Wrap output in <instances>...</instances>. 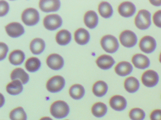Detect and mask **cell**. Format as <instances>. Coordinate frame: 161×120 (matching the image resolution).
Listing matches in <instances>:
<instances>
[{
	"label": "cell",
	"mask_w": 161,
	"mask_h": 120,
	"mask_svg": "<svg viewBox=\"0 0 161 120\" xmlns=\"http://www.w3.org/2000/svg\"><path fill=\"white\" fill-rule=\"evenodd\" d=\"M69 111L68 105L64 101H55L51 106V113L57 119H62L66 117L68 115Z\"/></svg>",
	"instance_id": "cell-1"
},
{
	"label": "cell",
	"mask_w": 161,
	"mask_h": 120,
	"mask_svg": "<svg viewBox=\"0 0 161 120\" xmlns=\"http://www.w3.org/2000/svg\"><path fill=\"white\" fill-rule=\"evenodd\" d=\"M135 23L136 26L140 30L148 29L151 23L150 13L145 9L140 10L135 17Z\"/></svg>",
	"instance_id": "cell-2"
},
{
	"label": "cell",
	"mask_w": 161,
	"mask_h": 120,
	"mask_svg": "<svg viewBox=\"0 0 161 120\" xmlns=\"http://www.w3.org/2000/svg\"><path fill=\"white\" fill-rule=\"evenodd\" d=\"M101 45L103 50L109 53H114L119 48L117 39L111 35L104 36L101 39Z\"/></svg>",
	"instance_id": "cell-3"
},
{
	"label": "cell",
	"mask_w": 161,
	"mask_h": 120,
	"mask_svg": "<svg viewBox=\"0 0 161 120\" xmlns=\"http://www.w3.org/2000/svg\"><path fill=\"white\" fill-rule=\"evenodd\" d=\"M21 19L26 25L33 26L39 22V13L35 8H27L22 12Z\"/></svg>",
	"instance_id": "cell-4"
},
{
	"label": "cell",
	"mask_w": 161,
	"mask_h": 120,
	"mask_svg": "<svg viewBox=\"0 0 161 120\" xmlns=\"http://www.w3.org/2000/svg\"><path fill=\"white\" fill-rule=\"evenodd\" d=\"M64 79L61 76H55L49 79L47 83V89L52 93L60 92L64 87Z\"/></svg>",
	"instance_id": "cell-5"
},
{
	"label": "cell",
	"mask_w": 161,
	"mask_h": 120,
	"mask_svg": "<svg viewBox=\"0 0 161 120\" xmlns=\"http://www.w3.org/2000/svg\"><path fill=\"white\" fill-rule=\"evenodd\" d=\"M43 22L46 29L53 31L62 25L63 20L61 17L57 14H50L44 18Z\"/></svg>",
	"instance_id": "cell-6"
},
{
	"label": "cell",
	"mask_w": 161,
	"mask_h": 120,
	"mask_svg": "<svg viewBox=\"0 0 161 120\" xmlns=\"http://www.w3.org/2000/svg\"><path fill=\"white\" fill-rule=\"evenodd\" d=\"M119 40L123 46L130 48L134 47L137 43V37L132 31L125 30L119 35Z\"/></svg>",
	"instance_id": "cell-7"
},
{
	"label": "cell",
	"mask_w": 161,
	"mask_h": 120,
	"mask_svg": "<svg viewBox=\"0 0 161 120\" xmlns=\"http://www.w3.org/2000/svg\"><path fill=\"white\" fill-rule=\"evenodd\" d=\"M141 80L143 84L147 87H154L159 81V76L154 70H147L142 75Z\"/></svg>",
	"instance_id": "cell-8"
},
{
	"label": "cell",
	"mask_w": 161,
	"mask_h": 120,
	"mask_svg": "<svg viewBox=\"0 0 161 120\" xmlns=\"http://www.w3.org/2000/svg\"><path fill=\"white\" fill-rule=\"evenodd\" d=\"M139 48L143 52L147 53L152 52L156 47V41L152 37L146 36L141 38L139 42Z\"/></svg>",
	"instance_id": "cell-9"
},
{
	"label": "cell",
	"mask_w": 161,
	"mask_h": 120,
	"mask_svg": "<svg viewBox=\"0 0 161 120\" xmlns=\"http://www.w3.org/2000/svg\"><path fill=\"white\" fill-rule=\"evenodd\" d=\"M60 6L61 2L58 0H41L39 3L40 9L45 12L57 11Z\"/></svg>",
	"instance_id": "cell-10"
},
{
	"label": "cell",
	"mask_w": 161,
	"mask_h": 120,
	"mask_svg": "<svg viewBox=\"0 0 161 120\" xmlns=\"http://www.w3.org/2000/svg\"><path fill=\"white\" fill-rule=\"evenodd\" d=\"M5 30L9 36L17 38L22 35L25 32L24 27L19 22H13L5 26Z\"/></svg>",
	"instance_id": "cell-11"
},
{
	"label": "cell",
	"mask_w": 161,
	"mask_h": 120,
	"mask_svg": "<svg viewBox=\"0 0 161 120\" xmlns=\"http://www.w3.org/2000/svg\"><path fill=\"white\" fill-rule=\"evenodd\" d=\"M48 66L53 70L61 69L64 65V60L61 55L56 53L50 54L47 59Z\"/></svg>",
	"instance_id": "cell-12"
},
{
	"label": "cell",
	"mask_w": 161,
	"mask_h": 120,
	"mask_svg": "<svg viewBox=\"0 0 161 120\" xmlns=\"http://www.w3.org/2000/svg\"><path fill=\"white\" fill-rule=\"evenodd\" d=\"M136 8L133 3L125 2L121 3L118 7V12L122 17L129 18L131 17L135 13Z\"/></svg>",
	"instance_id": "cell-13"
},
{
	"label": "cell",
	"mask_w": 161,
	"mask_h": 120,
	"mask_svg": "<svg viewBox=\"0 0 161 120\" xmlns=\"http://www.w3.org/2000/svg\"><path fill=\"white\" fill-rule=\"evenodd\" d=\"M109 103L113 109L118 111H121L125 109L127 105V100L125 98L118 95L112 97Z\"/></svg>",
	"instance_id": "cell-14"
},
{
	"label": "cell",
	"mask_w": 161,
	"mask_h": 120,
	"mask_svg": "<svg viewBox=\"0 0 161 120\" xmlns=\"http://www.w3.org/2000/svg\"><path fill=\"white\" fill-rule=\"evenodd\" d=\"M132 62L136 68L145 69L150 65V60L147 56L141 53H137L133 56Z\"/></svg>",
	"instance_id": "cell-15"
},
{
	"label": "cell",
	"mask_w": 161,
	"mask_h": 120,
	"mask_svg": "<svg viewBox=\"0 0 161 120\" xmlns=\"http://www.w3.org/2000/svg\"><path fill=\"white\" fill-rule=\"evenodd\" d=\"M97 65L103 69H108L112 68L115 61L112 56L106 54L101 55L96 61Z\"/></svg>",
	"instance_id": "cell-16"
},
{
	"label": "cell",
	"mask_w": 161,
	"mask_h": 120,
	"mask_svg": "<svg viewBox=\"0 0 161 120\" xmlns=\"http://www.w3.org/2000/svg\"><path fill=\"white\" fill-rule=\"evenodd\" d=\"M84 21L88 28L93 29L97 25L98 17L96 12L93 10H89L85 14Z\"/></svg>",
	"instance_id": "cell-17"
},
{
	"label": "cell",
	"mask_w": 161,
	"mask_h": 120,
	"mask_svg": "<svg viewBox=\"0 0 161 120\" xmlns=\"http://www.w3.org/2000/svg\"><path fill=\"white\" fill-rule=\"evenodd\" d=\"M76 42L81 45L86 44L90 39V34L88 31L84 28H80L76 30L74 33Z\"/></svg>",
	"instance_id": "cell-18"
},
{
	"label": "cell",
	"mask_w": 161,
	"mask_h": 120,
	"mask_svg": "<svg viewBox=\"0 0 161 120\" xmlns=\"http://www.w3.org/2000/svg\"><path fill=\"white\" fill-rule=\"evenodd\" d=\"M133 67L130 62L126 61L119 63L115 68V71L120 76H126L132 71Z\"/></svg>",
	"instance_id": "cell-19"
},
{
	"label": "cell",
	"mask_w": 161,
	"mask_h": 120,
	"mask_svg": "<svg viewBox=\"0 0 161 120\" xmlns=\"http://www.w3.org/2000/svg\"><path fill=\"white\" fill-rule=\"evenodd\" d=\"M11 79L14 81L19 80L23 84H26L29 81V75L21 68H16L12 71L11 74Z\"/></svg>",
	"instance_id": "cell-20"
},
{
	"label": "cell",
	"mask_w": 161,
	"mask_h": 120,
	"mask_svg": "<svg viewBox=\"0 0 161 120\" xmlns=\"http://www.w3.org/2000/svg\"><path fill=\"white\" fill-rule=\"evenodd\" d=\"M46 47L45 41L42 38H36L31 42L30 49L34 54H40L44 51Z\"/></svg>",
	"instance_id": "cell-21"
},
{
	"label": "cell",
	"mask_w": 161,
	"mask_h": 120,
	"mask_svg": "<svg viewBox=\"0 0 161 120\" xmlns=\"http://www.w3.org/2000/svg\"><path fill=\"white\" fill-rule=\"evenodd\" d=\"M6 91L8 93L13 95L19 94L23 91L22 82L19 80L13 81L6 86Z\"/></svg>",
	"instance_id": "cell-22"
},
{
	"label": "cell",
	"mask_w": 161,
	"mask_h": 120,
	"mask_svg": "<svg viewBox=\"0 0 161 120\" xmlns=\"http://www.w3.org/2000/svg\"><path fill=\"white\" fill-rule=\"evenodd\" d=\"M25 57V53L23 51L20 50H15L10 53L9 60L12 64L18 65L23 62Z\"/></svg>",
	"instance_id": "cell-23"
},
{
	"label": "cell",
	"mask_w": 161,
	"mask_h": 120,
	"mask_svg": "<svg viewBox=\"0 0 161 120\" xmlns=\"http://www.w3.org/2000/svg\"><path fill=\"white\" fill-rule=\"evenodd\" d=\"M139 81L134 77H129L124 82V87L126 91L131 93L137 91L139 89Z\"/></svg>",
	"instance_id": "cell-24"
},
{
	"label": "cell",
	"mask_w": 161,
	"mask_h": 120,
	"mask_svg": "<svg viewBox=\"0 0 161 120\" xmlns=\"http://www.w3.org/2000/svg\"><path fill=\"white\" fill-rule=\"evenodd\" d=\"M71 39V34L67 30H61L56 34V42L59 45L62 46L67 45L70 42Z\"/></svg>",
	"instance_id": "cell-25"
},
{
	"label": "cell",
	"mask_w": 161,
	"mask_h": 120,
	"mask_svg": "<svg viewBox=\"0 0 161 120\" xmlns=\"http://www.w3.org/2000/svg\"><path fill=\"white\" fill-rule=\"evenodd\" d=\"M107 90L108 85L106 82L103 81H98L93 85V93L98 97L103 96L107 92Z\"/></svg>",
	"instance_id": "cell-26"
},
{
	"label": "cell",
	"mask_w": 161,
	"mask_h": 120,
	"mask_svg": "<svg viewBox=\"0 0 161 120\" xmlns=\"http://www.w3.org/2000/svg\"><path fill=\"white\" fill-rule=\"evenodd\" d=\"M98 11L102 17L108 18L113 15V8L108 2H103L99 5Z\"/></svg>",
	"instance_id": "cell-27"
},
{
	"label": "cell",
	"mask_w": 161,
	"mask_h": 120,
	"mask_svg": "<svg viewBox=\"0 0 161 120\" xmlns=\"http://www.w3.org/2000/svg\"><path fill=\"white\" fill-rule=\"evenodd\" d=\"M85 92V91L83 86L79 84H74L69 90V95L75 99L81 98L84 95Z\"/></svg>",
	"instance_id": "cell-28"
},
{
	"label": "cell",
	"mask_w": 161,
	"mask_h": 120,
	"mask_svg": "<svg viewBox=\"0 0 161 120\" xmlns=\"http://www.w3.org/2000/svg\"><path fill=\"white\" fill-rule=\"evenodd\" d=\"M91 111L94 116L100 118L106 114L107 112V107L105 104L102 102H97L93 105Z\"/></svg>",
	"instance_id": "cell-29"
},
{
	"label": "cell",
	"mask_w": 161,
	"mask_h": 120,
	"mask_svg": "<svg viewBox=\"0 0 161 120\" xmlns=\"http://www.w3.org/2000/svg\"><path fill=\"white\" fill-rule=\"evenodd\" d=\"M41 62L36 57H31L29 58L25 63V67L28 71L31 72H36L40 68Z\"/></svg>",
	"instance_id": "cell-30"
},
{
	"label": "cell",
	"mask_w": 161,
	"mask_h": 120,
	"mask_svg": "<svg viewBox=\"0 0 161 120\" xmlns=\"http://www.w3.org/2000/svg\"><path fill=\"white\" fill-rule=\"evenodd\" d=\"M11 120H27L26 112L22 107H18L12 111L10 113Z\"/></svg>",
	"instance_id": "cell-31"
},
{
	"label": "cell",
	"mask_w": 161,
	"mask_h": 120,
	"mask_svg": "<svg viewBox=\"0 0 161 120\" xmlns=\"http://www.w3.org/2000/svg\"><path fill=\"white\" fill-rule=\"evenodd\" d=\"M129 116L132 120H143L146 117V113L142 109L135 108L130 111Z\"/></svg>",
	"instance_id": "cell-32"
},
{
	"label": "cell",
	"mask_w": 161,
	"mask_h": 120,
	"mask_svg": "<svg viewBox=\"0 0 161 120\" xmlns=\"http://www.w3.org/2000/svg\"><path fill=\"white\" fill-rule=\"evenodd\" d=\"M153 21L156 26L161 28V10H158L154 13Z\"/></svg>",
	"instance_id": "cell-33"
},
{
	"label": "cell",
	"mask_w": 161,
	"mask_h": 120,
	"mask_svg": "<svg viewBox=\"0 0 161 120\" xmlns=\"http://www.w3.org/2000/svg\"><path fill=\"white\" fill-rule=\"evenodd\" d=\"M1 17L6 15L9 10V6L8 3L6 1H1Z\"/></svg>",
	"instance_id": "cell-34"
},
{
	"label": "cell",
	"mask_w": 161,
	"mask_h": 120,
	"mask_svg": "<svg viewBox=\"0 0 161 120\" xmlns=\"http://www.w3.org/2000/svg\"><path fill=\"white\" fill-rule=\"evenodd\" d=\"M150 118L151 120H161V110L156 109L152 112Z\"/></svg>",
	"instance_id": "cell-35"
},
{
	"label": "cell",
	"mask_w": 161,
	"mask_h": 120,
	"mask_svg": "<svg viewBox=\"0 0 161 120\" xmlns=\"http://www.w3.org/2000/svg\"><path fill=\"white\" fill-rule=\"evenodd\" d=\"M8 51V48L5 43H1V60H3L6 57Z\"/></svg>",
	"instance_id": "cell-36"
},
{
	"label": "cell",
	"mask_w": 161,
	"mask_h": 120,
	"mask_svg": "<svg viewBox=\"0 0 161 120\" xmlns=\"http://www.w3.org/2000/svg\"><path fill=\"white\" fill-rule=\"evenodd\" d=\"M149 2L152 4L156 6H159L161 5V0H160V1H150Z\"/></svg>",
	"instance_id": "cell-37"
},
{
	"label": "cell",
	"mask_w": 161,
	"mask_h": 120,
	"mask_svg": "<svg viewBox=\"0 0 161 120\" xmlns=\"http://www.w3.org/2000/svg\"><path fill=\"white\" fill-rule=\"evenodd\" d=\"M40 120H53L51 118H50L49 117H43V118H41Z\"/></svg>",
	"instance_id": "cell-38"
},
{
	"label": "cell",
	"mask_w": 161,
	"mask_h": 120,
	"mask_svg": "<svg viewBox=\"0 0 161 120\" xmlns=\"http://www.w3.org/2000/svg\"><path fill=\"white\" fill-rule=\"evenodd\" d=\"M159 61H160V62L161 63V52L160 54V56H159Z\"/></svg>",
	"instance_id": "cell-39"
},
{
	"label": "cell",
	"mask_w": 161,
	"mask_h": 120,
	"mask_svg": "<svg viewBox=\"0 0 161 120\" xmlns=\"http://www.w3.org/2000/svg\"></svg>",
	"instance_id": "cell-40"
}]
</instances>
